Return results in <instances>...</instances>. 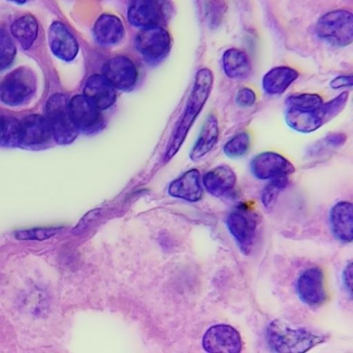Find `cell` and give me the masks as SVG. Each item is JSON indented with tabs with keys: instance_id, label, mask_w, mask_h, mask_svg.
I'll return each mask as SVG.
<instances>
[{
	"instance_id": "cell-6",
	"label": "cell",
	"mask_w": 353,
	"mask_h": 353,
	"mask_svg": "<svg viewBox=\"0 0 353 353\" xmlns=\"http://www.w3.org/2000/svg\"><path fill=\"white\" fill-rule=\"evenodd\" d=\"M47 119L55 141L59 144H68L77 138L79 129L72 121L69 102L61 94L52 95L46 105Z\"/></svg>"
},
{
	"instance_id": "cell-24",
	"label": "cell",
	"mask_w": 353,
	"mask_h": 353,
	"mask_svg": "<svg viewBox=\"0 0 353 353\" xmlns=\"http://www.w3.org/2000/svg\"><path fill=\"white\" fill-rule=\"evenodd\" d=\"M225 74L234 79L247 78L251 72V63L247 54L236 48L227 50L222 58Z\"/></svg>"
},
{
	"instance_id": "cell-14",
	"label": "cell",
	"mask_w": 353,
	"mask_h": 353,
	"mask_svg": "<svg viewBox=\"0 0 353 353\" xmlns=\"http://www.w3.org/2000/svg\"><path fill=\"white\" fill-rule=\"evenodd\" d=\"M48 43L52 53L65 61L73 60L79 52L76 39L60 21H54L49 27Z\"/></svg>"
},
{
	"instance_id": "cell-11",
	"label": "cell",
	"mask_w": 353,
	"mask_h": 353,
	"mask_svg": "<svg viewBox=\"0 0 353 353\" xmlns=\"http://www.w3.org/2000/svg\"><path fill=\"white\" fill-rule=\"evenodd\" d=\"M139 52L147 59L157 61L163 58L169 51L170 37L161 27L154 26L142 28L135 39Z\"/></svg>"
},
{
	"instance_id": "cell-20",
	"label": "cell",
	"mask_w": 353,
	"mask_h": 353,
	"mask_svg": "<svg viewBox=\"0 0 353 353\" xmlns=\"http://www.w3.org/2000/svg\"><path fill=\"white\" fill-rule=\"evenodd\" d=\"M128 21L142 28L157 26L160 12L154 0H132L128 9Z\"/></svg>"
},
{
	"instance_id": "cell-1",
	"label": "cell",
	"mask_w": 353,
	"mask_h": 353,
	"mask_svg": "<svg viewBox=\"0 0 353 353\" xmlns=\"http://www.w3.org/2000/svg\"><path fill=\"white\" fill-rule=\"evenodd\" d=\"M214 76L206 68L198 70L185 111L165 152V161L176 154L183 144L191 126L203 109L212 88Z\"/></svg>"
},
{
	"instance_id": "cell-13",
	"label": "cell",
	"mask_w": 353,
	"mask_h": 353,
	"mask_svg": "<svg viewBox=\"0 0 353 353\" xmlns=\"http://www.w3.org/2000/svg\"><path fill=\"white\" fill-rule=\"evenodd\" d=\"M102 75L115 88L121 90H130L135 84L137 71L134 63L124 56H117L108 60L102 67Z\"/></svg>"
},
{
	"instance_id": "cell-23",
	"label": "cell",
	"mask_w": 353,
	"mask_h": 353,
	"mask_svg": "<svg viewBox=\"0 0 353 353\" xmlns=\"http://www.w3.org/2000/svg\"><path fill=\"white\" fill-rule=\"evenodd\" d=\"M299 72L288 66H278L269 70L263 77V90L269 94L284 92L298 78Z\"/></svg>"
},
{
	"instance_id": "cell-19",
	"label": "cell",
	"mask_w": 353,
	"mask_h": 353,
	"mask_svg": "<svg viewBox=\"0 0 353 353\" xmlns=\"http://www.w3.org/2000/svg\"><path fill=\"white\" fill-rule=\"evenodd\" d=\"M203 183L210 194L220 197L234 188L236 183V176L230 166L221 165L205 173Z\"/></svg>"
},
{
	"instance_id": "cell-8",
	"label": "cell",
	"mask_w": 353,
	"mask_h": 353,
	"mask_svg": "<svg viewBox=\"0 0 353 353\" xmlns=\"http://www.w3.org/2000/svg\"><path fill=\"white\" fill-rule=\"evenodd\" d=\"M250 168L252 174L261 180L288 176L295 171L290 161L274 152H263L256 154L251 160Z\"/></svg>"
},
{
	"instance_id": "cell-21",
	"label": "cell",
	"mask_w": 353,
	"mask_h": 353,
	"mask_svg": "<svg viewBox=\"0 0 353 353\" xmlns=\"http://www.w3.org/2000/svg\"><path fill=\"white\" fill-rule=\"evenodd\" d=\"M93 34L97 41L105 46L119 43L124 35V27L117 16L104 14L96 21Z\"/></svg>"
},
{
	"instance_id": "cell-9",
	"label": "cell",
	"mask_w": 353,
	"mask_h": 353,
	"mask_svg": "<svg viewBox=\"0 0 353 353\" xmlns=\"http://www.w3.org/2000/svg\"><path fill=\"white\" fill-rule=\"evenodd\" d=\"M202 345L203 349L210 353H239L242 349L239 332L225 324L210 327L203 335Z\"/></svg>"
},
{
	"instance_id": "cell-10",
	"label": "cell",
	"mask_w": 353,
	"mask_h": 353,
	"mask_svg": "<svg viewBox=\"0 0 353 353\" xmlns=\"http://www.w3.org/2000/svg\"><path fill=\"white\" fill-rule=\"evenodd\" d=\"M296 288L302 302L311 307L323 305L327 298L324 274L318 267L303 271L297 279Z\"/></svg>"
},
{
	"instance_id": "cell-4",
	"label": "cell",
	"mask_w": 353,
	"mask_h": 353,
	"mask_svg": "<svg viewBox=\"0 0 353 353\" xmlns=\"http://www.w3.org/2000/svg\"><path fill=\"white\" fill-rule=\"evenodd\" d=\"M226 223L241 252L248 255L252 250L257 234L259 223L258 214L241 203L228 214Z\"/></svg>"
},
{
	"instance_id": "cell-12",
	"label": "cell",
	"mask_w": 353,
	"mask_h": 353,
	"mask_svg": "<svg viewBox=\"0 0 353 353\" xmlns=\"http://www.w3.org/2000/svg\"><path fill=\"white\" fill-rule=\"evenodd\" d=\"M69 110L79 130L92 132L101 128L103 117L101 110L84 94L74 96L69 101Z\"/></svg>"
},
{
	"instance_id": "cell-18",
	"label": "cell",
	"mask_w": 353,
	"mask_h": 353,
	"mask_svg": "<svg viewBox=\"0 0 353 353\" xmlns=\"http://www.w3.org/2000/svg\"><path fill=\"white\" fill-rule=\"evenodd\" d=\"M169 194L174 197L195 202L203 195L200 173L196 169H191L173 181L168 188Z\"/></svg>"
},
{
	"instance_id": "cell-22",
	"label": "cell",
	"mask_w": 353,
	"mask_h": 353,
	"mask_svg": "<svg viewBox=\"0 0 353 353\" xmlns=\"http://www.w3.org/2000/svg\"><path fill=\"white\" fill-rule=\"evenodd\" d=\"M219 134L216 117L214 114H210L206 118L199 137L190 151V159L196 161L203 157L216 145Z\"/></svg>"
},
{
	"instance_id": "cell-15",
	"label": "cell",
	"mask_w": 353,
	"mask_h": 353,
	"mask_svg": "<svg viewBox=\"0 0 353 353\" xmlns=\"http://www.w3.org/2000/svg\"><path fill=\"white\" fill-rule=\"evenodd\" d=\"M333 234L341 242L350 243L353 238V207L348 201H339L332 208L330 216Z\"/></svg>"
},
{
	"instance_id": "cell-17",
	"label": "cell",
	"mask_w": 353,
	"mask_h": 353,
	"mask_svg": "<svg viewBox=\"0 0 353 353\" xmlns=\"http://www.w3.org/2000/svg\"><path fill=\"white\" fill-rule=\"evenodd\" d=\"M52 135L47 119L41 115L31 114L19 122L20 143L32 145L42 143Z\"/></svg>"
},
{
	"instance_id": "cell-3",
	"label": "cell",
	"mask_w": 353,
	"mask_h": 353,
	"mask_svg": "<svg viewBox=\"0 0 353 353\" xmlns=\"http://www.w3.org/2000/svg\"><path fill=\"white\" fill-rule=\"evenodd\" d=\"M348 98L349 93L344 92L311 111L285 110L286 123L301 133L314 132L338 115L346 105Z\"/></svg>"
},
{
	"instance_id": "cell-25",
	"label": "cell",
	"mask_w": 353,
	"mask_h": 353,
	"mask_svg": "<svg viewBox=\"0 0 353 353\" xmlns=\"http://www.w3.org/2000/svg\"><path fill=\"white\" fill-rule=\"evenodd\" d=\"M38 23L36 19L26 14L16 19L10 26L12 36L24 50H28L37 39Z\"/></svg>"
},
{
	"instance_id": "cell-32",
	"label": "cell",
	"mask_w": 353,
	"mask_h": 353,
	"mask_svg": "<svg viewBox=\"0 0 353 353\" xmlns=\"http://www.w3.org/2000/svg\"><path fill=\"white\" fill-rule=\"evenodd\" d=\"M352 86V76H339L330 82V87L333 89H340Z\"/></svg>"
},
{
	"instance_id": "cell-7",
	"label": "cell",
	"mask_w": 353,
	"mask_h": 353,
	"mask_svg": "<svg viewBox=\"0 0 353 353\" xmlns=\"http://www.w3.org/2000/svg\"><path fill=\"white\" fill-rule=\"evenodd\" d=\"M35 79L32 73L18 68L9 73L0 83V99L6 104L17 105L25 101L34 92Z\"/></svg>"
},
{
	"instance_id": "cell-28",
	"label": "cell",
	"mask_w": 353,
	"mask_h": 353,
	"mask_svg": "<svg viewBox=\"0 0 353 353\" xmlns=\"http://www.w3.org/2000/svg\"><path fill=\"white\" fill-rule=\"evenodd\" d=\"M250 145V137L246 132H242L230 139L223 146L224 154L230 158L244 156Z\"/></svg>"
},
{
	"instance_id": "cell-29",
	"label": "cell",
	"mask_w": 353,
	"mask_h": 353,
	"mask_svg": "<svg viewBox=\"0 0 353 353\" xmlns=\"http://www.w3.org/2000/svg\"><path fill=\"white\" fill-rule=\"evenodd\" d=\"M16 55L15 45L8 33L0 29V70L9 67Z\"/></svg>"
},
{
	"instance_id": "cell-34",
	"label": "cell",
	"mask_w": 353,
	"mask_h": 353,
	"mask_svg": "<svg viewBox=\"0 0 353 353\" xmlns=\"http://www.w3.org/2000/svg\"><path fill=\"white\" fill-rule=\"evenodd\" d=\"M6 116L0 114V144H1L4 128H5Z\"/></svg>"
},
{
	"instance_id": "cell-5",
	"label": "cell",
	"mask_w": 353,
	"mask_h": 353,
	"mask_svg": "<svg viewBox=\"0 0 353 353\" xmlns=\"http://www.w3.org/2000/svg\"><path fill=\"white\" fill-rule=\"evenodd\" d=\"M319 38L335 46H346L353 39V15L345 10H336L321 16L316 25Z\"/></svg>"
},
{
	"instance_id": "cell-33",
	"label": "cell",
	"mask_w": 353,
	"mask_h": 353,
	"mask_svg": "<svg viewBox=\"0 0 353 353\" xmlns=\"http://www.w3.org/2000/svg\"><path fill=\"white\" fill-rule=\"evenodd\" d=\"M343 283L346 288L347 292L352 297V263L350 261L344 268L343 272Z\"/></svg>"
},
{
	"instance_id": "cell-35",
	"label": "cell",
	"mask_w": 353,
	"mask_h": 353,
	"mask_svg": "<svg viewBox=\"0 0 353 353\" xmlns=\"http://www.w3.org/2000/svg\"><path fill=\"white\" fill-rule=\"evenodd\" d=\"M8 1L15 3H18V4H22V3H25L27 0H8Z\"/></svg>"
},
{
	"instance_id": "cell-16",
	"label": "cell",
	"mask_w": 353,
	"mask_h": 353,
	"mask_svg": "<svg viewBox=\"0 0 353 353\" xmlns=\"http://www.w3.org/2000/svg\"><path fill=\"white\" fill-rule=\"evenodd\" d=\"M115 88L102 75L90 76L84 86L83 94L100 110L112 106L116 100Z\"/></svg>"
},
{
	"instance_id": "cell-31",
	"label": "cell",
	"mask_w": 353,
	"mask_h": 353,
	"mask_svg": "<svg viewBox=\"0 0 353 353\" xmlns=\"http://www.w3.org/2000/svg\"><path fill=\"white\" fill-rule=\"evenodd\" d=\"M255 92L248 88H243L239 90L236 97V102L240 107L248 108L252 106L256 101Z\"/></svg>"
},
{
	"instance_id": "cell-26",
	"label": "cell",
	"mask_w": 353,
	"mask_h": 353,
	"mask_svg": "<svg viewBox=\"0 0 353 353\" xmlns=\"http://www.w3.org/2000/svg\"><path fill=\"white\" fill-rule=\"evenodd\" d=\"M323 103L321 97L316 94H299L288 97L286 110L307 112L315 110Z\"/></svg>"
},
{
	"instance_id": "cell-2",
	"label": "cell",
	"mask_w": 353,
	"mask_h": 353,
	"mask_svg": "<svg viewBox=\"0 0 353 353\" xmlns=\"http://www.w3.org/2000/svg\"><path fill=\"white\" fill-rule=\"evenodd\" d=\"M327 336L303 327H293L275 319L266 329V340L270 348L279 353H302L323 343Z\"/></svg>"
},
{
	"instance_id": "cell-30",
	"label": "cell",
	"mask_w": 353,
	"mask_h": 353,
	"mask_svg": "<svg viewBox=\"0 0 353 353\" xmlns=\"http://www.w3.org/2000/svg\"><path fill=\"white\" fill-rule=\"evenodd\" d=\"M56 232L55 229H32L17 231L15 237L19 239H39L42 240L52 236Z\"/></svg>"
},
{
	"instance_id": "cell-27",
	"label": "cell",
	"mask_w": 353,
	"mask_h": 353,
	"mask_svg": "<svg viewBox=\"0 0 353 353\" xmlns=\"http://www.w3.org/2000/svg\"><path fill=\"white\" fill-rule=\"evenodd\" d=\"M289 183L288 176L279 177L270 180L261 192V202L265 208H272L281 192Z\"/></svg>"
}]
</instances>
